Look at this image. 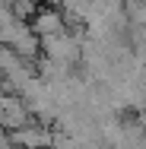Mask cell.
I'll return each mask as SVG.
<instances>
[{"label": "cell", "mask_w": 146, "mask_h": 149, "mask_svg": "<svg viewBox=\"0 0 146 149\" xmlns=\"http://www.w3.org/2000/svg\"><path fill=\"white\" fill-rule=\"evenodd\" d=\"M29 26L38 38H48V35H60L67 32V16L60 13V6H38L29 16Z\"/></svg>", "instance_id": "cell-1"}, {"label": "cell", "mask_w": 146, "mask_h": 149, "mask_svg": "<svg viewBox=\"0 0 146 149\" xmlns=\"http://www.w3.org/2000/svg\"><path fill=\"white\" fill-rule=\"evenodd\" d=\"M29 105H26V98L22 95H0V124L13 133V130H19L22 124H29Z\"/></svg>", "instance_id": "cell-3"}, {"label": "cell", "mask_w": 146, "mask_h": 149, "mask_svg": "<svg viewBox=\"0 0 146 149\" xmlns=\"http://www.w3.org/2000/svg\"><path fill=\"white\" fill-rule=\"evenodd\" d=\"M13 143L19 149H51L54 146V133L38 120V124H22L19 130H13Z\"/></svg>", "instance_id": "cell-2"}, {"label": "cell", "mask_w": 146, "mask_h": 149, "mask_svg": "<svg viewBox=\"0 0 146 149\" xmlns=\"http://www.w3.org/2000/svg\"><path fill=\"white\" fill-rule=\"evenodd\" d=\"M13 146H16V143H13V133L0 124V149H13Z\"/></svg>", "instance_id": "cell-4"}]
</instances>
